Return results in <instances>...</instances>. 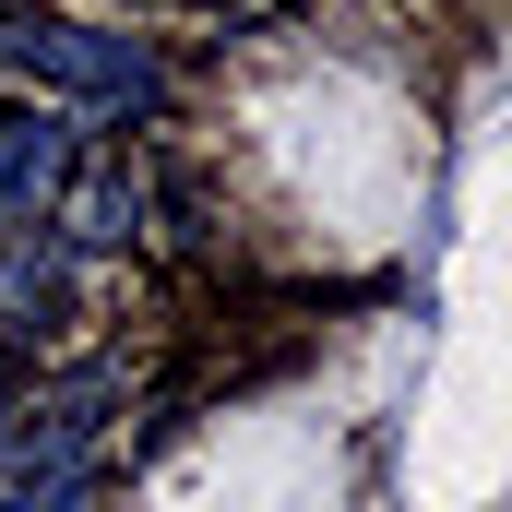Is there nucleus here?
I'll return each instance as SVG.
<instances>
[{"mask_svg": "<svg viewBox=\"0 0 512 512\" xmlns=\"http://www.w3.org/2000/svg\"><path fill=\"white\" fill-rule=\"evenodd\" d=\"M0 72H24V84H60L72 108H155L167 96V60L143 48V36H108V24H72V12H36V0H0Z\"/></svg>", "mask_w": 512, "mask_h": 512, "instance_id": "nucleus-1", "label": "nucleus"}, {"mask_svg": "<svg viewBox=\"0 0 512 512\" xmlns=\"http://www.w3.org/2000/svg\"><path fill=\"white\" fill-rule=\"evenodd\" d=\"M72 179V120L48 108H0V239H36V215Z\"/></svg>", "mask_w": 512, "mask_h": 512, "instance_id": "nucleus-2", "label": "nucleus"}, {"mask_svg": "<svg viewBox=\"0 0 512 512\" xmlns=\"http://www.w3.org/2000/svg\"><path fill=\"white\" fill-rule=\"evenodd\" d=\"M48 310H60V251L0 239V334H24V322H48Z\"/></svg>", "mask_w": 512, "mask_h": 512, "instance_id": "nucleus-3", "label": "nucleus"}, {"mask_svg": "<svg viewBox=\"0 0 512 512\" xmlns=\"http://www.w3.org/2000/svg\"><path fill=\"white\" fill-rule=\"evenodd\" d=\"M131 227H143V179H131V167H96L84 203H72V239H84V251H120Z\"/></svg>", "mask_w": 512, "mask_h": 512, "instance_id": "nucleus-4", "label": "nucleus"}, {"mask_svg": "<svg viewBox=\"0 0 512 512\" xmlns=\"http://www.w3.org/2000/svg\"><path fill=\"white\" fill-rule=\"evenodd\" d=\"M0 512H96V465H12Z\"/></svg>", "mask_w": 512, "mask_h": 512, "instance_id": "nucleus-5", "label": "nucleus"}, {"mask_svg": "<svg viewBox=\"0 0 512 512\" xmlns=\"http://www.w3.org/2000/svg\"><path fill=\"white\" fill-rule=\"evenodd\" d=\"M0 465H12V393H0Z\"/></svg>", "mask_w": 512, "mask_h": 512, "instance_id": "nucleus-6", "label": "nucleus"}]
</instances>
